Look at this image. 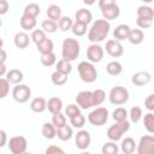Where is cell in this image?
I'll return each mask as SVG.
<instances>
[{
    "label": "cell",
    "instance_id": "cell-1",
    "mask_svg": "<svg viewBox=\"0 0 154 154\" xmlns=\"http://www.w3.org/2000/svg\"><path fill=\"white\" fill-rule=\"evenodd\" d=\"M109 29H111L109 20H106V19H96L93 23V25L89 29V31H88V40L90 42H93V43L102 42L106 38V36L108 35Z\"/></svg>",
    "mask_w": 154,
    "mask_h": 154
},
{
    "label": "cell",
    "instance_id": "cell-2",
    "mask_svg": "<svg viewBox=\"0 0 154 154\" xmlns=\"http://www.w3.org/2000/svg\"><path fill=\"white\" fill-rule=\"evenodd\" d=\"M81 52V46L79 42L76 38L67 37L63 41L61 46V57L69 61H73L78 58Z\"/></svg>",
    "mask_w": 154,
    "mask_h": 154
},
{
    "label": "cell",
    "instance_id": "cell-3",
    "mask_svg": "<svg viewBox=\"0 0 154 154\" xmlns=\"http://www.w3.org/2000/svg\"><path fill=\"white\" fill-rule=\"evenodd\" d=\"M77 71L81 79L85 83H93L97 78V70L91 61H81L77 65Z\"/></svg>",
    "mask_w": 154,
    "mask_h": 154
},
{
    "label": "cell",
    "instance_id": "cell-4",
    "mask_svg": "<svg viewBox=\"0 0 154 154\" xmlns=\"http://www.w3.org/2000/svg\"><path fill=\"white\" fill-rule=\"evenodd\" d=\"M108 99H109V102L112 105H116V106L125 105L129 101V91L124 87L116 85L109 90Z\"/></svg>",
    "mask_w": 154,
    "mask_h": 154
},
{
    "label": "cell",
    "instance_id": "cell-5",
    "mask_svg": "<svg viewBox=\"0 0 154 154\" xmlns=\"http://www.w3.org/2000/svg\"><path fill=\"white\" fill-rule=\"evenodd\" d=\"M108 120V109L105 107H96L88 114V122L94 126H102Z\"/></svg>",
    "mask_w": 154,
    "mask_h": 154
},
{
    "label": "cell",
    "instance_id": "cell-6",
    "mask_svg": "<svg viewBox=\"0 0 154 154\" xmlns=\"http://www.w3.org/2000/svg\"><path fill=\"white\" fill-rule=\"evenodd\" d=\"M28 141L24 136H13L8 141V149L12 154H23L26 152Z\"/></svg>",
    "mask_w": 154,
    "mask_h": 154
},
{
    "label": "cell",
    "instance_id": "cell-7",
    "mask_svg": "<svg viewBox=\"0 0 154 154\" xmlns=\"http://www.w3.org/2000/svg\"><path fill=\"white\" fill-rule=\"evenodd\" d=\"M31 96V89L26 84H16V87L12 90V97L18 103L26 102Z\"/></svg>",
    "mask_w": 154,
    "mask_h": 154
},
{
    "label": "cell",
    "instance_id": "cell-8",
    "mask_svg": "<svg viewBox=\"0 0 154 154\" xmlns=\"http://www.w3.org/2000/svg\"><path fill=\"white\" fill-rule=\"evenodd\" d=\"M137 154H154V136L144 135L140 138L136 148Z\"/></svg>",
    "mask_w": 154,
    "mask_h": 154
},
{
    "label": "cell",
    "instance_id": "cell-9",
    "mask_svg": "<svg viewBox=\"0 0 154 154\" xmlns=\"http://www.w3.org/2000/svg\"><path fill=\"white\" fill-rule=\"evenodd\" d=\"M76 103L81 107V109H89L94 106L93 100V91L89 90H82L76 96Z\"/></svg>",
    "mask_w": 154,
    "mask_h": 154
},
{
    "label": "cell",
    "instance_id": "cell-10",
    "mask_svg": "<svg viewBox=\"0 0 154 154\" xmlns=\"http://www.w3.org/2000/svg\"><path fill=\"white\" fill-rule=\"evenodd\" d=\"M103 48L99 43H91L87 48V58L91 63H100L103 58Z\"/></svg>",
    "mask_w": 154,
    "mask_h": 154
},
{
    "label": "cell",
    "instance_id": "cell-11",
    "mask_svg": "<svg viewBox=\"0 0 154 154\" xmlns=\"http://www.w3.org/2000/svg\"><path fill=\"white\" fill-rule=\"evenodd\" d=\"M105 49L107 52V54H109L111 57L113 58H119L124 54V47L123 45L120 43V41L118 40H108L106 42V46H105Z\"/></svg>",
    "mask_w": 154,
    "mask_h": 154
},
{
    "label": "cell",
    "instance_id": "cell-12",
    "mask_svg": "<svg viewBox=\"0 0 154 154\" xmlns=\"http://www.w3.org/2000/svg\"><path fill=\"white\" fill-rule=\"evenodd\" d=\"M75 142H76V147L78 149H81V150L87 149L90 146V142H91L90 134L87 130H79L77 132V135H76Z\"/></svg>",
    "mask_w": 154,
    "mask_h": 154
},
{
    "label": "cell",
    "instance_id": "cell-13",
    "mask_svg": "<svg viewBox=\"0 0 154 154\" xmlns=\"http://www.w3.org/2000/svg\"><path fill=\"white\" fill-rule=\"evenodd\" d=\"M152 79V76L148 71H138L136 73L132 75L131 77V82L132 84H135L136 87H143L147 85Z\"/></svg>",
    "mask_w": 154,
    "mask_h": 154
},
{
    "label": "cell",
    "instance_id": "cell-14",
    "mask_svg": "<svg viewBox=\"0 0 154 154\" xmlns=\"http://www.w3.org/2000/svg\"><path fill=\"white\" fill-rule=\"evenodd\" d=\"M101 13H102L103 19H106V20H113V19H116V18L119 17L120 8H119V6L117 4H113V5H109V6L105 7V8H102L101 10Z\"/></svg>",
    "mask_w": 154,
    "mask_h": 154
},
{
    "label": "cell",
    "instance_id": "cell-15",
    "mask_svg": "<svg viewBox=\"0 0 154 154\" xmlns=\"http://www.w3.org/2000/svg\"><path fill=\"white\" fill-rule=\"evenodd\" d=\"M131 28L128 24H119L118 26H116V29L113 30V37L118 41H124L129 38Z\"/></svg>",
    "mask_w": 154,
    "mask_h": 154
},
{
    "label": "cell",
    "instance_id": "cell-16",
    "mask_svg": "<svg viewBox=\"0 0 154 154\" xmlns=\"http://www.w3.org/2000/svg\"><path fill=\"white\" fill-rule=\"evenodd\" d=\"M30 38H31V37H29V35H28L26 32L19 31V32H17V34L14 35L13 42H14V46H16L17 48L23 49V48H26V47L29 46Z\"/></svg>",
    "mask_w": 154,
    "mask_h": 154
},
{
    "label": "cell",
    "instance_id": "cell-17",
    "mask_svg": "<svg viewBox=\"0 0 154 154\" xmlns=\"http://www.w3.org/2000/svg\"><path fill=\"white\" fill-rule=\"evenodd\" d=\"M75 19H76V22H79V23L88 25L93 19V14L87 8H79V10H77V12L75 14Z\"/></svg>",
    "mask_w": 154,
    "mask_h": 154
},
{
    "label": "cell",
    "instance_id": "cell-18",
    "mask_svg": "<svg viewBox=\"0 0 154 154\" xmlns=\"http://www.w3.org/2000/svg\"><path fill=\"white\" fill-rule=\"evenodd\" d=\"M136 148H137V144L132 137H125L124 140H122L120 149L124 154H132L136 150Z\"/></svg>",
    "mask_w": 154,
    "mask_h": 154
},
{
    "label": "cell",
    "instance_id": "cell-19",
    "mask_svg": "<svg viewBox=\"0 0 154 154\" xmlns=\"http://www.w3.org/2000/svg\"><path fill=\"white\" fill-rule=\"evenodd\" d=\"M41 132H42V136L46 140H53L57 136V128H55V125L53 123L46 122V123L42 124Z\"/></svg>",
    "mask_w": 154,
    "mask_h": 154
},
{
    "label": "cell",
    "instance_id": "cell-20",
    "mask_svg": "<svg viewBox=\"0 0 154 154\" xmlns=\"http://www.w3.org/2000/svg\"><path fill=\"white\" fill-rule=\"evenodd\" d=\"M24 76H23V72L18 69H12L10 71H7L6 73V79L11 83V84H19L22 81H23Z\"/></svg>",
    "mask_w": 154,
    "mask_h": 154
},
{
    "label": "cell",
    "instance_id": "cell-21",
    "mask_svg": "<svg viewBox=\"0 0 154 154\" xmlns=\"http://www.w3.org/2000/svg\"><path fill=\"white\" fill-rule=\"evenodd\" d=\"M47 108V101L43 97H35L30 102V109L35 113H42Z\"/></svg>",
    "mask_w": 154,
    "mask_h": 154
},
{
    "label": "cell",
    "instance_id": "cell-22",
    "mask_svg": "<svg viewBox=\"0 0 154 154\" xmlns=\"http://www.w3.org/2000/svg\"><path fill=\"white\" fill-rule=\"evenodd\" d=\"M72 135H73L72 128L70 125H67V124H65V125H63V126L57 129V136H58V138L60 141H64V142L69 141V140H71Z\"/></svg>",
    "mask_w": 154,
    "mask_h": 154
},
{
    "label": "cell",
    "instance_id": "cell-23",
    "mask_svg": "<svg viewBox=\"0 0 154 154\" xmlns=\"http://www.w3.org/2000/svg\"><path fill=\"white\" fill-rule=\"evenodd\" d=\"M47 109L54 114V113H58V112H61L63 109V101L61 99L54 96V97H51L48 101H47Z\"/></svg>",
    "mask_w": 154,
    "mask_h": 154
},
{
    "label": "cell",
    "instance_id": "cell-24",
    "mask_svg": "<svg viewBox=\"0 0 154 154\" xmlns=\"http://www.w3.org/2000/svg\"><path fill=\"white\" fill-rule=\"evenodd\" d=\"M128 40H129V42L131 45H135V46L141 45L143 42V40H144V34H143V31L141 29H131Z\"/></svg>",
    "mask_w": 154,
    "mask_h": 154
},
{
    "label": "cell",
    "instance_id": "cell-25",
    "mask_svg": "<svg viewBox=\"0 0 154 154\" xmlns=\"http://www.w3.org/2000/svg\"><path fill=\"white\" fill-rule=\"evenodd\" d=\"M123 135H124V132L120 130V128H119L117 124H113V125H111V126L107 129V137L109 138V141L117 142V141L122 140Z\"/></svg>",
    "mask_w": 154,
    "mask_h": 154
},
{
    "label": "cell",
    "instance_id": "cell-26",
    "mask_svg": "<svg viewBox=\"0 0 154 154\" xmlns=\"http://www.w3.org/2000/svg\"><path fill=\"white\" fill-rule=\"evenodd\" d=\"M47 17H48V19H52L54 22H59L60 18L63 17L61 16V8L58 5H54V4L49 5L47 7Z\"/></svg>",
    "mask_w": 154,
    "mask_h": 154
},
{
    "label": "cell",
    "instance_id": "cell-27",
    "mask_svg": "<svg viewBox=\"0 0 154 154\" xmlns=\"http://www.w3.org/2000/svg\"><path fill=\"white\" fill-rule=\"evenodd\" d=\"M19 23H20L22 29L30 31V30L35 29V26H36V23H37V22H36V18L30 17V16H26V14H23V16L20 17Z\"/></svg>",
    "mask_w": 154,
    "mask_h": 154
},
{
    "label": "cell",
    "instance_id": "cell-28",
    "mask_svg": "<svg viewBox=\"0 0 154 154\" xmlns=\"http://www.w3.org/2000/svg\"><path fill=\"white\" fill-rule=\"evenodd\" d=\"M55 67H57V71L63 72V73H65V75H67V76H69V75L71 73V71H72L71 61H69V60H66V59H64V58H61L60 60L57 61Z\"/></svg>",
    "mask_w": 154,
    "mask_h": 154
},
{
    "label": "cell",
    "instance_id": "cell-29",
    "mask_svg": "<svg viewBox=\"0 0 154 154\" xmlns=\"http://www.w3.org/2000/svg\"><path fill=\"white\" fill-rule=\"evenodd\" d=\"M106 71H107V73L111 75V76H118V75L122 73L123 66H122V64H120L119 61L113 60V61H109V63L106 65Z\"/></svg>",
    "mask_w": 154,
    "mask_h": 154
},
{
    "label": "cell",
    "instance_id": "cell-30",
    "mask_svg": "<svg viewBox=\"0 0 154 154\" xmlns=\"http://www.w3.org/2000/svg\"><path fill=\"white\" fill-rule=\"evenodd\" d=\"M136 13H137V17H141V18H147V19H153L154 18V10L150 6H147V5L138 6Z\"/></svg>",
    "mask_w": 154,
    "mask_h": 154
},
{
    "label": "cell",
    "instance_id": "cell-31",
    "mask_svg": "<svg viewBox=\"0 0 154 154\" xmlns=\"http://www.w3.org/2000/svg\"><path fill=\"white\" fill-rule=\"evenodd\" d=\"M36 48L37 51L41 53V54H45V53H49V52H53V48H54V43L51 38H46L43 40L42 42H40L38 45H36Z\"/></svg>",
    "mask_w": 154,
    "mask_h": 154
},
{
    "label": "cell",
    "instance_id": "cell-32",
    "mask_svg": "<svg viewBox=\"0 0 154 154\" xmlns=\"http://www.w3.org/2000/svg\"><path fill=\"white\" fill-rule=\"evenodd\" d=\"M51 79H52V83L54 85H64L66 82H67V75L63 73V72H59V71H54L51 76Z\"/></svg>",
    "mask_w": 154,
    "mask_h": 154
},
{
    "label": "cell",
    "instance_id": "cell-33",
    "mask_svg": "<svg viewBox=\"0 0 154 154\" xmlns=\"http://www.w3.org/2000/svg\"><path fill=\"white\" fill-rule=\"evenodd\" d=\"M41 64L43 66H47V67L53 66L54 64H57V55L53 52L41 54Z\"/></svg>",
    "mask_w": 154,
    "mask_h": 154
},
{
    "label": "cell",
    "instance_id": "cell-34",
    "mask_svg": "<svg viewBox=\"0 0 154 154\" xmlns=\"http://www.w3.org/2000/svg\"><path fill=\"white\" fill-rule=\"evenodd\" d=\"M143 125L149 134H154V114L152 112L143 116Z\"/></svg>",
    "mask_w": 154,
    "mask_h": 154
},
{
    "label": "cell",
    "instance_id": "cell-35",
    "mask_svg": "<svg viewBox=\"0 0 154 154\" xmlns=\"http://www.w3.org/2000/svg\"><path fill=\"white\" fill-rule=\"evenodd\" d=\"M23 14H26V16H30V17L36 18L40 14V6L37 4H35V2H31V4H29V5H26L24 7Z\"/></svg>",
    "mask_w": 154,
    "mask_h": 154
},
{
    "label": "cell",
    "instance_id": "cell-36",
    "mask_svg": "<svg viewBox=\"0 0 154 154\" xmlns=\"http://www.w3.org/2000/svg\"><path fill=\"white\" fill-rule=\"evenodd\" d=\"M41 28L46 31V32H48V34H53V32H55L57 30H58V23L57 22H54V20H52V19H45L42 23H41Z\"/></svg>",
    "mask_w": 154,
    "mask_h": 154
},
{
    "label": "cell",
    "instance_id": "cell-37",
    "mask_svg": "<svg viewBox=\"0 0 154 154\" xmlns=\"http://www.w3.org/2000/svg\"><path fill=\"white\" fill-rule=\"evenodd\" d=\"M73 20L69 17V16H63L60 18V20L58 22V26L61 31H67V30H71L72 25H73Z\"/></svg>",
    "mask_w": 154,
    "mask_h": 154
},
{
    "label": "cell",
    "instance_id": "cell-38",
    "mask_svg": "<svg viewBox=\"0 0 154 154\" xmlns=\"http://www.w3.org/2000/svg\"><path fill=\"white\" fill-rule=\"evenodd\" d=\"M129 117H130V120L132 123H138L142 118H143V113H142V108L141 107H137V106H134L131 107L130 112H129Z\"/></svg>",
    "mask_w": 154,
    "mask_h": 154
},
{
    "label": "cell",
    "instance_id": "cell-39",
    "mask_svg": "<svg viewBox=\"0 0 154 154\" xmlns=\"http://www.w3.org/2000/svg\"><path fill=\"white\" fill-rule=\"evenodd\" d=\"M101 152H102V154H117L119 152V147L116 144L114 141H109L102 146Z\"/></svg>",
    "mask_w": 154,
    "mask_h": 154
},
{
    "label": "cell",
    "instance_id": "cell-40",
    "mask_svg": "<svg viewBox=\"0 0 154 154\" xmlns=\"http://www.w3.org/2000/svg\"><path fill=\"white\" fill-rule=\"evenodd\" d=\"M87 26H88V25L75 20V23H73V25H72V28H71V31H72V34H73L75 36H78V37H79V36L85 35V32H87Z\"/></svg>",
    "mask_w": 154,
    "mask_h": 154
},
{
    "label": "cell",
    "instance_id": "cell-41",
    "mask_svg": "<svg viewBox=\"0 0 154 154\" xmlns=\"http://www.w3.org/2000/svg\"><path fill=\"white\" fill-rule=\"evenodd\" d=\"M46 31L43 30V29H35V30H32V32H31V40H32V42L34 43H36V45H38L40 42H42L43 40H46L47 38V36H46Z\"/></svg>",
    "mask_w": 154,
    "mask_h": 154
},
{
    "label": "cell",
    "instance_id": "cell-42",
    "mask_svg": "<svg viewBox=\"0 0 154 154\" xmlns=\"http://www.w3.org/2000/svg\"><path fill=\"white\" fill-rule=\"evenodd\" d=\"M129 117V113L126 111V108L124 107H118L113 111V114H112V118L114 122H120V120H124V119H128Z\"/></svg>",
    "mask_w": 154,
    "mask_h": 154
},
{
    "label": "cell",
    "instance_id": "cell-43",
    "mask_svg": "<svg viewBox=\"0 0 154 154\" xmlns=\"http://www.w3.org/2000/svg\"><path fill=\"white\" fill-rule=\"evenodd\" d=\"M106 99V93L102 89H95L93 90V100H94V106H100Z\"/></svg>",
    "mask_w": 154,
    "mask_h": 154
},
{
    "label": "cell",
    "instance_id": "cell-44",
    "mask_svg": "<svg viewBox=\"0 0 154 154\" xmlns=\"http://www.w3.org/2000/svg\"><path fill=\"white\" fill-rule=\"evenodd\" d=\"M52 123L55 125V128H60L63 125L66 124V114L64 116L61 112H58V113H54L52 116Z\"/></svg>",
    "mask_w": 154,
    "mask_h": 154
},
{
    "label": "cell",
    "instance_id": "cell-45",
    "mask_svg": "<svg viewBox=\"0 0 154 154\" xmlns=\"http://www.w3.org/2000/svg\"><path fill=\"white\" fill-rule=\"evenodd\" d=\"M70 123H71V125H72L73 128L81 129V128H83V125L85 124V117H84L82 113H78L77 116L70 118Z\"/></svg>",
    "mask_w": 154,
    "mask_h": 154
},
{
    "label": "cell",
    "instance_id": "cell-46",
    "mask_svg": "<svg viewBox=\"0 0 154 154\" xmlns=\"http://www.w3.org/2000/svg\"><path fill=\"white\" fill-rule=\"evenodd\" d=\"M78 113H81V107L77 105V103H70L66 106L65 108V114L69 117V118H72L75 116H77Z\"/></svg>",
    "mask_w": 154,
    "mask_h": 154
},
{
    "label": "cell",
    "instance_id": "cell-47",
    "mask_svg": "<svg viewBox=\"0 0 154 154\" xmlns=\"http://www.w3.org/2000/svg\"><path fill=\"white\" fill-rule=\"evenodd\" d=\"M10 82L6 78H0V97L4 99L7 96V94L10 93Z\"/></svg>",
    "mask_w": 154,
    "mask_h": 154
},
{
    "label": "cell",
    "instance_id": "cell-48",
    "mask_svg": "<svg viewBox=\"0 0 154 154\" xmlns=\"http://www.w3.org/2000/svg\"><path fill=\"white\" fill-rule=\"evenodd\" d=\"M137 26L140 29H148L152 26L153 24V19H147V18H141V17H137Z\"/></svg>",
    "mask_w": 154,
    "mask_h": 154
},
{
    "label": "cell",
    "instance_id": "cell-49",
    "mask_svg": "<svg viewBox=\"0 0 154 154\" xmlns=\"http://www.w3.org/2000/svg\"><path fill=\"white\" fill-rule=\"evenodd\" d=\"M144 107L149 112H153L154 111V94H149L146 97V100H144Z\"/></svg>",
    "mask_w": 154,
    "mask_h": 154
},
{
    "label": "cell",
    "instance_id": "cell-50",
    "mask_svg": "<svg viewBox=\"0 0 154 154\" xmlns=\"http://www.w3.org/2000/svg\"><path fill=\"white\" fill-rule=\"evenodd\" d=\"M116 124L120 128V130H122L124 134L128 132L129 129H130V122H129L128 119H124V120H120V122H116Z\"/></svg>",
    "mask_w": 154,
    "mask_h": 154
},
{
    "label": "cell",
    "instance_id": "cell-51",
    "mask_svg": "<svg viewBox=\"0 0 154 154\" xmlns=\"http://www.w3.org/2000/svg\"><path fill=\"white\" fill-rule=\"evenodd\" d=\"M46 153L47 154H64L65 152H64V149H61L60 147H58V146H54V144H52V146H49L47 149H46Z\"/></svg>",
    "mask_w": 154,
    "mask_h": 154
},
{
    "label": "cell",
    "instance_id": "cell-52",
    "mask_svg": "<svg viewBox=\"0 0 154 154\" xmlns=\"http://www.w3.org/2000/svg\"><path fill=\"white\" fill-rule=\"evenodd\" d=\"M8 2L7 0H0V14H5L7 11H8Z\"/></svg>",
    "mask_w": 154,
    "mask_h": 154
},
{
    "label": "cell",
    "instance_id": "cell-53",
    "mask_svg": "<svg viewBox=\"0 0 154 154\" xmlns=\"http://www.w3.org/2000/svg\"><path fill=\"white\" fill-rule=\"evenodd\" d=\"M113 4H116V0H99L100 10H102V8H105V7L109 6V5H113Z\"/></svg>",
    "mask_w": 154,
    "mask_h": 154
},
{
    "label": "cell",
    "instance_id": "cell-54",
    "mask_svg": "<svg viewBox=\"0 0 154 154\" xmlns=\"http://www.w3.org/2000/svg\"><path fill=\"white\" fill-rule=\"evenodd\" d=\"M6 140H7V135L5 130H0V147H4L6 144Z\"/></svg>",
    "mask_w": 154,
    "mask_h": 154
},
{
    "label": "cell",
    "instance_id": "cell-55",
    "mask_svg": "<svg viewBox=\"0 0 154 154\" xmlns=\"http://www.w3.org/2000/svg\"><path fill=\"white\" fill-rule=\"evenodd\" d=\"M0 67H1V69H0V76H1V77L6 76V73H7V72H6V66H5V63H4V64H0Z\"/></svg>",
    "mask_w": 154,
    "mask_h": 154
},
{
    "label": "cell",
    "instance_id": "cell-56",
    "mask_svg": "<svg viewBox=\"0 0 154 154\" xmlns=\"http://www.w3.org/2000/svg\"><path fill=\"white\" fill-rule=\"evenodd\" d=\"M6 52H5V49L4 48H1V59H0V64H4L5 61H6Z\"/></svg>",
    "mask_w": 154,
    "mask_h": 154
},
{
    "label": "cell",
    "instance_id": "cell-57",
    "mask_svg": "<svg viewBox=\"0 0 154 154\" xmlns=\"http://www.w3.org/2000/svg\"><path fill=\"white\" fill-rule=\"evenodd\" d=\"M95 1H96V0H83V2H84L85 5H93V4H95Z\"/></svg>",
    "mask_w": 154,
    "mask_h": 154
},
{
    "label": "cell",
    "instance_id": "cell-58",
    "mask_svg": "<svg viewBox=\"0 0 154 154\" xmlns=\"http://www.w3.org/2000/svg\"><path fill=\"white\" fill-rule=\"evenodd\" d=\"M142 1H143L144 4H150V2L153 1V0H142Z\"/></svg>",
    "mask_w": 154,
    "mask_h": 154
}]
</instances>
